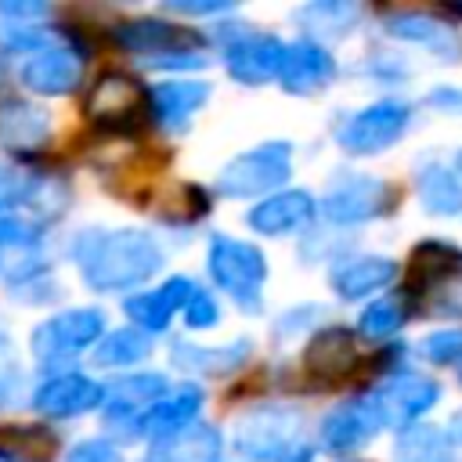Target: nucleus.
I'll use <instances>...</instances> for the list:
<instances>
[{"label":"nucleus","mask_w":462,"mask_h":462,"mask_svg":"<svg viewBox=\"0 0 462 462\" xmlns=\"http://www.w3.org/2000/svg\"><path fill=\"white\" fill-rule=\"evenodd\" d=\"M105 401V390L101 383L79 375V372H65V375H54L47 379L36 393H32V404L36 411L43 415H54V419H72V415H83L90 408H97Z\"/></svg>","instance_id":"1a4fd4ad"},{"label":"nucleus","mask_w":462,"mask_h":462,"mask_svg":"<svg viewBox=\"0 0 462 462\" xmlns=\"http://www.w3.org/2000/svg\"><path fill=\"white\" fill-rule=\"evenodd\" d=\"M390 209V184L372 177H346L321 199V213L336 224H361Z\"/></svg>","instance_id":"6e6552de"},{"label":"nucleus","mask_w":462,"mask_h":462,"mask_svg":"<svg viewBox=\"0 0 462 462\" xmlns=\"http://www.w3.org/2000/svg\"><path fill=\"white\" fill-rule=\"evenodd\" d=\"M144 108V90L141 83H134L123 72H108L94 83V90L87 94V116H94L97 123H130L137 112Z\"/></svg>","instance_id":"9b49d317"},{"label":"nucleus","mask_w":462,"mask_h":462,"mask_svg":"<svg viewBox=\"0 0 462 462\" xmlns=\"http://www.w3.org/2000/svg\"><path fill=\"white\" fill-rule=\"evenodd\" d=\"M419 199L430 213H458L462 209V180L444 170V166H433L419 177Z\"/></svg>","instance_id":"a878e982"},{"label":"nucleus","mask_w":462,"mask_h":462,"mask_svg":"<svg viewBox=\"0 0 462 462\" xmlns=\"http://www.w3.org/2000/svg\"><path fill=\"white\" fill-rule=\"evenodd\" d=\"M7 397H11V383H7V379H0V408L7 404Z\"/></svg>","instance_id":"58836bf2"},{"label":"nucleus","mask_w":462,"mask_h":462,"mask_svg":"<svg viewBox=\"0 0 462 462\" xmlns=\"http://www.w3.org/2000/svg\"><path fill=\"white\" fill-rule=\"evenodd\" d=\"M278 76L289 94H310V90H321L336 76V61L318 43H292V47H285Z\"/></svg>","instance_id":"ddd939ff"},{"label":"nucleus","mask_w":462,"mask_h":462,"mask_svg":"<svg viewBox=\"0 0 462 462\" xmlns=\"http://www.w3.org/2000/svg\"><path fill=\"white\" fill-rule=\"evenodd\" d=\"M184 321H188L191 328H209V325H217V303H213V296L191 292V300L184 303Z\"/></svg>","instance_id":"72a5a7b5"},{"label":"nucleus","mask_w":462,"mask_h":462,"mask_svg":"<svg viewBox=\"0 0 462 462\" xmlns=\"http://www.w3.org/2000/svg\"><path fill=\"white\" fill-rule=\"evenodd\" d=\"M199 404H202L199 386H180V390H173V393H162V397H159V401H155V404L137 419V426H141L144 433L170 437V433L184 430V426L195 419Z\"/></svg>","instance_id":"a211bd4d"},{"label":"nucleus","mask_w":462,"mask_h":462,"mask_svg":"<svg viewBox=\"0 0 462 462\" xmlns=\"http://www.w3.org/2000/svg\"><path fill=\"white\" fill-rule=\"evenodd\" d=\"M79 274L97 292L134 289L162 267V249L148 231H83L72 245Z\"/></svg>","instance_id":"f257e3e1"},{"label":"nucleus","mask_w":462,"mask_h":462,"mask_svg":"<svg viewBox=\"0 0 462 462\" xmlns=\"http://www.w3.org/2000/svg\"><path fill=\"white\" fill-rule=\"evenodd\" d=\"M191 292H195V285H191L188 278H170L162 289H152V292L130 296V300H126V314H130L141 328L159 332V328H166V325H170L173 310H180V307L191 300Z\"/></svg>","instance_id":"2eb2a0df"},{"label":"nucleus","mask_w":462,"mask_h":462,"mask_svg":"<svg viewBox=\"0 0 462 462\" xmlns=\"http://www.w3.org/2000/svg\"><path fill=\"white\" fill-rule=\"evenodd\" d=\"M242 357H245V343H238V350H199V346L177 343V350H173V361H177V365L195 368V372H202V375L224 372L227 365H238Z\"/></svg>","instance_id":"c756f323"},{"label":"nucleus","mask_w":462,"mask_h":462,"mask_svg":"<svg viewBox=\"0 0 462 462\" xmlns=\"http://www.w3.org/2000/svg\"><path fill=\"white\" fill-rule=\"evenodd\" d=\"M235 448L256 462H307L310 458L303 419L285 408H260L245 415L235 430Z\"/></svg>","instance_id":"f03ea898"},{"label":"nucleus","mask_w":462,"mask_h":462,"mask_svg":"<svg viewBox=\"0 0 462 462\" xmlns=\"http://www.w3.org/2000/svg\"><path fill=\"white\" fill-rule=\"evenodd\" d=\"M101 328H105V314L90 310V307L54 314L51 321H43L32 332V354L43 365H61V361L76 357L83 346H90L101 336Z\"/></svg>","instance_id":"39448f33"},{"label":"nucleus","mask_w":462,"mask_h":462,"mask_svg":"<svg viewBox=\"0 0 462 462\" xmlns=\"http://www.w3.org/2000/svg\"><path fill=\"white\" fill-rule=\"evenodd\" d=\"M397 274V263L386 260V256H368V260H354L346 267H339L332 274V285L343 300H357V296H368L383 285H390Z\"/></svg>","instance_id":"412c9836"},{"label":"nucleus","mask_w":462,"mask_h":462,"mask_svg":"<svg viewBox=\"0 0 462 462\" xmlns=\"http://www.w3.org/2000/svg\"><path fill=\"white\" fill-rule=\"evenodd\" d=\"M404 126H408V108L401 101H379V105H368L365 112H357L343 126L339 144L354 155H372V152H383L386 144H393Z\"/></svg>","instance_id":"0eeeda50"},{"label":"nucleus","mask_w":462,"mask_h":462,"mask_svg":"<svg viewBox=\"0 0 462 462\" xmlns=\"http://www.w3.org/2000/svg\"><path fill=\"white\" fill-rule=\"evenodd\" d=\"M397 451H401V462H451V444L444 440L440 430H430V426L404 430Z\"/></svg>","instance_id":"c85d7f7f"},{"label":"nucleus","mask_w":462,"mask_h":462,"mask_svg":"<svg viewBox=\"0 0 462 462\" xmlns=\"http://www.w3.org/2000/svg\"><path fill=\"white\" fill-rule=\"evenodd\" d=\"M173 11H188V14H213V11H227V4H170Z\"/></svg>","instance_id":"e433bc0d"},{"label":"nucleus","mask_w":462,"mask_h":462,"mask_svg":"<svg viewBox=\"0 0 462 462\" xmlns=\"http://www.w3.org/2000/svg\"><path fill=\"white\" fill-rule=\"evenodd\" d=\"M209 274L238 303L256 307L260 303V285L267 278V260H263V253L256 245L217 235L213 245H209Z\"/></svg>","instance_id":"7ed1b4c3"},{"label":"nucleus","mask_w":462,"mask_h":462,"mask_svg":"<svg viewBox=\"0 0 462 462\" xmlns=\"http://www.w3.org/2000/svg\"><path fill=\"white\" fill-rule=\"evenodd\" d=\"M426 357L433 365H448L455 357H462V328H448V332H433L426 343Z\"/></svg>","instance_id":"2f4dec72"},{"label":"nucleus","mask_w":462,"mask_h":462,"mask_svg":"<svg viewBox=\"0 0 462 462\" xmlns=\"http://www.w3.org/2000/svg\"><path fill=\"white\" fill-rule=\"evenodd\" d=\"M314 217V199L307 191H278L249 209V224L260 235H285L303 227Z\"/></svg>","instance_id":"4468645a"},{"label":"nucleus","mask_w":462,"mask_h":462,"mask_svg":"<svg viewBox=\"0 0 462 462\" xmlns=\"http://www.w3.org/2000/svg\"><path fill=\"white\" fill-rule=\"evenodd\" d=\"M386 29H390L393 36H401V40L426 43V47H433V51L444 54V58H455V54H458V40L451 36V29L437 25V22L426 18V14H393V18H386Z\"/></svg>","instance_id":"393cba45"},{"label":"nucleus","mask_w":462,"mask_h":462,"mask_svg":"<svg viewBox=\"0 0 462 462\" xmlns=\"http://www.w3.org/2000/svg\"><path fill=\"white\" fill-rule=\"evenodd\" d=\"M440 397V386L433 379L422 375H397L390 379L383 390H375L368 401L372 415L379 426H408L411 419H419L433 401Z\"/></svg>","instance_id":"423d86ee"},{"label":"nucleus","mask_w":462,"mask_h":462,"mask_svg":"<svg viewBox=\"0 0 462 462\" xmlns=\"http://www.w3.org/2000/svg\"><path fill=\"white\" fill-rule=\"evenodd\" d=\"M282 58H285V47L274 36L249 32V36H242L227 47V72L238 83H263V79L278 76Z\"/></svg>","instance_id":"f8f14e48"},{"label":"nucleus","mask_w":462,"mask_h":462,"mask_svg":"<svg viewBox=\"0 0 462 462\" xmlns=\"http://www.w3.org/2000/svg\"><path fill=\"white\" fill-rule=\"evenodd\" d=\"M458 271H462V249H455L448 242H419L411 249L408 285H411V292H419V289H430Z\"/></svg>","instance_id":"6ab92c4d"},{"label":"nucleus","mask_w":462,"mask_h":462,"mask_svg":"<svg viewBox=\"0 0 462 462\" xmlns=\"http://www.w3.org/2000/svg\"><path fill=\"white\" fill-rule=\"evenodd\" d=\"M209 97L206 83H191V79H173V83H159L152 90V108L162 123H180L184 116H191L202 101Z\"/></svg>","instance_id":"b1692460"},{"label":"nucleus","mask_w":462,"mask_h":462,"mask_svg":"<svg viewBox=\"0 0 462 462\" xmlns=\"http://www.w3.org/2000/svg\"><path fill=\"white\" fill-rule=\"evenodd\" d=\"M451 430H455V440H458V444H462V411H458V415H455V419H451Z\"/></svg>","instance_id":"ea45409f"},{"label":"nucleus","mask_w":462,"mask_h":462,"mask_svg":"<svg viewBox=\"0 0 462 462\" xmlns=\"http://www.w3.org/2000/svg\"><path fill=\"white\" fill-rule=\"evenodd\" d=\"M220 437L213 426H184L155 448V462H213Z\"/></svg>","instance_id":"4be33fe9"},{"label":"nucleus","mask_w":462,"mask_h":462,"mask_svg":"<svg viewBox=\"0 0 462 462\" xmlns=\"http://www.w3.org/2000/svg\"><path fill=\"white\" fill-rule=\"evenodd\" d=\"M0 11L18 18V14H40V11H43V4H0Z\"/></svg>","instance_id":"4c0bfd02"},{"label":"nucleus","mask_w":462,"mask_h":462,"mask_svg":"<svg viewBox=\"0 0 462 462\" xmlns=\"http://www.w3.org/2000/svg\"><path fill=\"white\" fill-rule=\"evenodd\" d=\"M69 462H126L108 440H79L69 451Z\"/></svg>","instance_id":"f704fd0d"},{"label":"nucleus","mask_w":462,"mask_h":462,"mask_svg":"<svg viewBox=\"0 0 462 462\" xmlns=\"http://www.w3.org/2000/svg\"><path fill=\"white\" fill-rule=\"evenodd\" d=\"M162 393H166V379L162 375H130V379H119L112 386V397H108V422H123L130 415L141 419Z\"/></svg>","instance_id":"aec40b11"},{"label":"nucleus","mask_w":462,"mask_h":462,"mask_svg":"<svg viewBox=\"0 0 462 462\" xmlns=\"http://www.w3.org/2000/svg\"><path fill=\"white\" fill-rule=\"evenodd\" d=\"M47 137V112L25 101L0 105V141L11 148H32Z\"/></svg>","instance_id":"5701e85b"},{"label":"nucleus","mask_w":462,"mask_h":462,"mask_svg":"<svg viewBox=\"0 0 462 462\" xmlns=\"http://www.w3.org/2000/svg\"><path fill=\"white\" fill-rule=\"evenodd\" d=\"M22 83L36 94H65L79 83V54L61 43L36 47L22 65Z\"/></svg>","instance_id":"9d476101"},{"label":"nucleus","mask_w":462,"mask_h":462,"mask_svg":"<svg viewBox=\"0 0 462 462\" xmlns=\"http://www.w3.org/2000/svg\"><path fill=\"white\" fill-rule=\"evenodd\" d=\"M354 357H357V346H354L350 328L332 325V328H321V332L310 339L303 361H307V368H310L314 375L336 379V375H346V372H350Z\"/></svg>","instance_id":"f3484780"},{"label":"nucleus","mask_w":462,"mask_h":462,"mask_svg":"<svg viewBox=\"0 0 462 462\" xmlns=\"http://www.w3.org/2000/svg\"><path fill=\"white\" fill-rule=\"evenodd\" d=\"M32 191V180L18 170H0V209H11L18 202H25Z\"/></svg>","instance_id":"473e14b6"},{"label":"nucleus","mask_w":462,"mask_h":462,"mask_svg":"<svg viewBox=\"0 0 462 462\" xmlns=\"http://www.w3.org/2000/svg\"><path fill=\"white\" fill-rule=\"evenodd\" d=\"M36 238V231L22 220H0V249H18V245H29Z\"/></svg>","instance_id":"c9c22d12"},{"label":"nucleus","mask_w":462,"mask_h":462,"mask_svg":"<svg viewBox=\"0 0 462 462\" xmlns=\"http://www.w3.org/2000/svg\"><path fill=\"white\" fill-rule=\"evenodd\" d=\"M119 40L130 47V51H141V54H159V51H170L180 43V32L166 22H155V18H141V22H126L119 29Z\"/></svg>","instance_id":"bb28decb"},{"label":"nucleus","mask_w":462,"mask_h":462,"mask_svg":"<svg viewBox=\"0 0 462 462\" xmlns=\"http://www.w3.org/2000/svg\"><path fill=\"white\" fill-rule=\"evenodd\" d=\"M401 325H404V310H401L397 300H379L361 314V332L372 336V339H383V336L397 332Z\"/></svg>","instance_id":"7c9ffc66"},{"label":"nucleus","mask_w":462,"mask_h":462,"mask_svg":"<svg viewBox=\"0 0 462 462\" xmlns=\"http://www.w3.org/2000/svg\"><path fill=\"white\" fill-rule=\"evenodd\" d=\"M458 170H462V152H458Z\"/></svg>","instance_id":"a19ab883"},{"label":"nucleus","mask_w":462,"mask_h":462,"mask_svg":"<svg viewBox=\"0 0 462 462\" xmlns=\"http://www.w3.org/2000/svg\"><path fill=\"white\" fill-rule=\"evenodd\" d=\"M379 430L368 401H357V404H346V408H336L325 422H321V444L328 451H357L372 433Z\"/></svg>","instance_id":"dca6fc26"},{"label":"nucleus","mask_w":462,"mask_h":462,"mask_svg":"<svg viewBox=\"0 0 462 462\" xmlns=\"http://www.w3.org/2000/svg\"><path fill=\"white\" fill-rule=\"evenodd\" d=\"M292 170V152L285 141H267L238 159H231L217 180V188L224 195H235V199H249V195H260V191H271L278 188Z\"/></svg>","instance_id":"20e7f679"},{"label":"nucleus","mask_w":462,"mask_h":462,"mask_svg":"<svg viewBox=\"0 0 462 462\" xmlns=\"http://www.w3.org/2000/svg\"><path fill=\"white\" fill-rule=\"evenodd\" d=\"M148 357V336L137 328H116L112 336L101 339V346L94 350V361L105 368H119V365H134Z\"/></svg>","instance_id":"cd10ccee"}]
</instances>
